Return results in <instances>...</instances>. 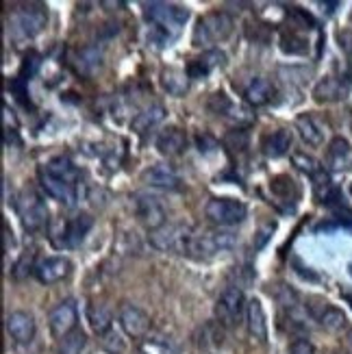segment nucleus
I'll return each mask as SVG.
<instances>
[{
	"instance_id": "obj_1",
	"label": "nucleus",
	"mask_w": 352,
	"mask_h": 354,
	"mask_svg": "<svg viewBox=\"0 0 352 354\" xmlns=\"http://www.w3.org/2000/svg\"><path fill=\"white\" fill-rule=\"evenodd\" d=\"M233 28H235V20L226 11H211L198 20V24L194 28V35H192V44L196 48L220 44L231 37Z\"/></svg>"
},
{
	"instance_id": "obj_2",
	"label": "nucleus",
	"mask_w": 352,
	"mask_h": 354,
	"mask_svg": "<svg viewBox=\"0 0 352 354\" xmlns=\"http://www.w3.org/2000/svg\"><path fill=\"white\" fill-rule=\"evenodd\" d=\"M237 245V235L233 230H211L203 235H192L187 241L185 254L192 259H209L218 252L231 250Z\"/></svg>"
},
{
	"instance_id": "obj_3",
	"label": "nucleus",
	"mask_w": 352,
	"mask_h": 354,
	"mask_svg": "<svg viewBox=\"0 0 352 354\" xmlns=\"http://www.w3.org/2000/svg\"><path fill=\"white\" fill-rule=\"evenodd\" d=\"M46 22H48V13L44 7H22L11 13L9 35L13 41H28L41 33Z\"/></svg>"
},
{
	"instance_id": "obj_4",
	"label": "nucleus",
	"mask_w": 352,
	"mask_h": 354,
	"mask_svg": "<svg viewBox=\"0 0 352 354\" xmlns=\"http://www.w3.org/2000/svg\"><path fill=\"white\" fill-rule=\"evenodd\" d=\"M144 18L155 26L161 28L165 33H174L183 24L187 22L189 11L187 7L172 5V3H146L144 5Z\"/></svg>"
},
{
	"instance_id": "obj_5",
	"label": "nucleus",
	"mask_w": 352,
	"mask_h": 354,
	"mask_svg": "<svg viewBox=\"0 0 352 354\" xmlns=\"http://www.w3.org/2000/svg\"><path fill=\"white\" fill-rule=\"evenodd\" d=\"M15 209H18L22 226L28 230V233H37V230H41L46 226V222H48V209H46L44 198L33 189H24L18 196Z\"/></svg>"
},
{
	"instance_id": "obj_6",
	"label": "nucleus",
	"mask_w": 352,
	"mask_h": 354,
	"mask_svg": "<svg viewBox=\"0 0 352 354\" xmlns=\"http://www.w3.org/2000/svg\"><path fill=\"white\" fill-rule=\"evenodd\" d=\"M192 228L185 224H163L161 228L152 230L148 235L150 245L157 248L161 252H178V254H185L187 248V241L192 237Z\"/></svg>"
},
{
	"instance_id": "obj_7",
	"label": "nucleus",
	"mask_w": 352,
	"mask_h": 354,
	"mask_svg": "<svg viewBox=\"0 0 352 354\" xmlns=\"http://www.w3.org/2000/svg\"><path fill=\"white\" fill-rule=\"evenodd\" d=\"M205 215L218 226H235L246 220L248 209L235 198H211L205 207Z\"/></svg>"
},
{
	"instance_id": "obj_8",
	"label": "nucleus",
	"mask_w": 352,
	"mask_h": 354,
	"mask_svg": "<svg viewBox=\"0 0 352 354\" xmlns=\"http://www.w3.org/2000/svg\"><path fill=\"white\" fill-rule=\"evenodd\" d=\"M246 298H243V291L235 285L226 287L222 291V296L216 302V317L222 326H235L241 313H246Z\"/></svg>"
},
{
	"instance_id": "obj_9",
	"label": "nucleus",
	"mask_w": 352,
	"mask_h": 354,
	"mask_svg": "<svg viewBox=\"0 0 352 354\" xmlns=\"http://www.w3.org/2000/svg\"><path fill=\"white\" fill-rule=\"evenodd\" d=\"M133 209H135L137 220H140L150 233L165 224V209L161 207L157 198H152L148 194H137L133 198Z\"/></svg>"
},
{
	"instance_id": "obj_10",
	"label": "nucleus",
	"mask_w": 352,
	"mask_h": 354,
	"mask_svg": "<svg viewBox=\"0 0 352 354\" xmlns=\"http://www.w3.org/2000/svg\"><path fill=\"white\" fill-rule=\"evenodd\" d=\"M76 322H79V309H76L74 300H64L61 304H57L48 317L50 333L59 337V339H64L66 335L76 330Z\"/></svg>"
},
{
	"instance_id": "obj_11",
	"label": "nucleus",
	"mask_w": 352,
	"mask_h": 354,
	"mask_svg": "<svg viewBox=\"0 0 352 354\" xmlns=\"http://www.w3.org/2000/svg\"><path fill=\"white\" fill-rule=\"evenodd\" d=\"M91 226H94V218H91V215H87V213L76 215V218L68 220L66 226L61 228V233L55 239V243L59 248H76V245H81V241L91 230Z\"/></svg>"
},
{
	"instance_id": "obj_12",
	"label": "nucleus",
	"mask_w": 352,
	"mask_h": 354,
	"mask_svg": "<svg viewBox=\"0 0 352 354\" xmlns=\"http://www.w3.org/2000/svg\"><path fill=\"white\" fill-rule=\"evenodd\" d=\"M5 326L9 337L20 346H26L35 339V333H37V324H35V317L26 313V311H13L7 315L5 319Z\"/></svg>"
},
{
	"instance_id": "obj_13",
	"label": "nucleus",
	"mask_w": 352,
	"mask_h": 354,
	"mask_svg": "<svg viewBox=\"0 0 352 354\" xmlns=\"http://www.w3.org/2000/svg\"><path fill=\"white\" fill-rule=\"evenodd\" d=\"M120 326L133 339H142L150 330V317L144 309L135 304H124L120 309Z\"/></svg>"
},
{
	"instance_id": "obj_14",
	"label": "nucleus",
	"mask_w": 352,
	"mask_h": 354,
	"mask_svg": "<svg viewBox=\"0 0 352 354\" xmlns=\"http://www.w3.org/2000/svg\"><path fill=\"white\" fill-rule=\"evenodd\" d=\"M70 272H72V263L68 257H46L35 268L37 281L44 285H55L59 281H64L70 276Z\"/></svg>"
},
{
	"instance_id": "obj_15",
	"label": "nucleus",
	"mask_w": 352,
	"mask_h": 354,
	"mask_svg": "<svg viewBox=\"0 0 352 354\" xmlns=\"http://www.w3.org/2000/svg\"><path fill=\"white\" fill-rule=\"evenodd\" d=\"M39 183H41V187L44 192L48 194L50 198L59 200V203H64L66 207H74L76 203V185H70L66 180H61L48 172H44L39 170Z\"/></svg>"
},
{
	"instance_id": "obj_16",
	"label": "nucleus",
	"mask_w": 352,
	"mask_h": 354,
	"mask_svg": "<svg viewBox=\"0 0 352 354\" xmlns=\"http://www.w3.org/2000/svg\"><path fill=\"white\" fill-rule=\"evenodd\" d=\"M144 183H148L150 187H159V189H178L180 187V178L176 174V170L172 165L167 163H157V165H150L148 170L142 174Z\"/></svg>"
},
{
	"instance_id": "obj_17",
	"label": "nucleus",
	"mask_w": 352,
	"mask_h": 354,
	"mask_svg": "<svg viewBox=\"0 0 352 354\" xmlns=\"http://www.w3.org/2000/svg\"><path fill=\"white\" fill-rule=\"evenodd\" d=\"M309 313L331 333H337V330L346 328V322H348L346 313L342 309H337V306H331L328 302L317 300V304H309Z\"/></svg>"
},
{
	"instance_id": "obj_18",
	"label": "nucleus",
	"mask_w": 352,
	"mask_h": 354,
	"mask_svg": "<svg viewBox=\"0 0 352 354\" xmlns=\"http://www.w3.org/2000/svg\"><path fill=\"white\" fill-rule=\"evenodd\" d=\"M155 146L163 157H178L187 146V135L178 127H167L157 135Z\"/></svg>"
},
{
	"instance_id": "obj_19",
	"label": "nucleus",
	"mask_w": 352,
	"mask_h": 354,
	"mask_svg": "<svg viewBox=\"0 0 352 354\" xmlns=\"http://www.w3.org/2000/svg\"><path fill=\"white\" fill-rule=\"evenodd\" d=\"M294 137L287 129H277V131H270L263 135L261 140V152L268 159H279L283 155H287L289 148H292Z\"/></svg>"
},
{
	"instance_id": "obj_20",
	"label": "nucleus",
	"mask_w": 352,
	"mask_h": 354,
	"mask_svg": "<svg viewBox=\"0 0 352 354\" xmlns=\"http://www.w3.org/2000/svg\"><path fill=\"white\" fill-rule=\"evenodd\" d=\"M246 326L252 339H257L259 344L268 342V319H266V311L263 304L259 302L257 298H252L246 304Z\"/></svg>"
},
{
	"instance_id": "obj_21",
	"label": "nucleus",
	"mask_w": 352,
	"mask_h": 354,
	"mask_svg": "<svg viewBox=\"0 0 352 354\" xmlns=\"http://www.w3.org/2000/svg\"><path fill=\"white\" fill-rule=\"evenodd\" d=\"M348 96V83L337 76H326L313 87V98L317 102H340Z\"/></svg>"
},
{
	"instance_id": "obj_22",
	"label": "nucleus",
	"mask_w": 352,
	"mask_h": 354,
	"mask_svg": "<svg viewBox=\"0 0 352 354\" xmlns=\"http://www.w3.org/2000/svg\"><path fill=\"white\" fill-rule=\"evenodd\" d=\"M165 118V106L155 102V104H150L146 106V109H142L140 113H137L131 122V127L137 135H146L150 133L152 129H157L161 122Z\"/></svg>"
},
{
	"instance_id": "obj_23",
	"label": "nucleus",
	"mask_w": 352,
	"mask_h": 354,
	"mask_svg": "<svg viewBox=\"0 0 352 354\" xmlns=\"http://www.w3.org/2000/svg\"><path fill=\"white\" fill-rule=\"evenodd\" d=\"M296 131L302 137V142L311 148H317L324 144V131L319 127V122L309 113H302L296 118Z\"/></svg>"
},
{
	"instance_id": "obj_24",
	"label": "nucleus",
	"mask_w": 352,
	"mask_h": 354,
	"mask_svg": "<svg viewBox=\"0 0 352 354\" xmlns=\"http://www.w3.org/2000/svg\"><path fill=\"white\" fill-rule=\"evenodd\" d=\"M224 61H226L224 53H220V50H207L203 57L194 59L192 64H189V68H187L189 79H205V76L211 74L216 68L224 66Z\"/></svg>"
},
{
	"instance_id": "obj_25",
	"label": "nucleus",
	"mask_w": 352,
	"mask_h": 354,
	"mask_svg": "<svg viewBox=\"0 0 352 354\" xmlns=\"http://www.w3.org/2000/svg\"><path fill=\"white\" fill-rule=\"evenodd\" d=\"M161 87L170 96H176V98L185 96L189 91V74L176 68H167L161 72Z\"/></svg>"
},
{
	"instance_id": "obj_26",
	"label": "nucleus",
	"mask_w": 352,
	"mask_h": 354,
	"mask_svg": "<svg viewBox=\"0 0 352 354\" xmlns=\"http://www.w3.org/2000/svg\"><path fill=\"white\" fill-rule=\"evenodd\" d=\"M41 170L61 178V180L70 183V185H76V180H79V176H81V172L76 170V165L68 157H55V159H50L48 163H46Z\"/></svg>"
},
{
	"instance_id": "obj_27",
	"label": "nucleus",
	"mask_w": 352,
	"mask_h": 354,
	"mask_svg": "<svg viewBox=\"0 0 352 354\" xmlns=\"http://www.w3.org/2000/svg\"><path fill=\"white\" fill-rule=\"evenodd\" d=\"M272 96H274V85L268 79H254L246 87V91H243V98H246V102L252 106L268 104L272 100Z\"/></svg>"
},
{
	"instance_id": "obj_28",
	"label": "nucleus",
	"mask_w": 352,
	"mask_h": 354,
	"mask_svg": "<svg viewBox=\"0 0 352 354\" xmlns=\"http://www.w3.org/2000/svg\"><path fill=\"white\" fill-rule=\"evenodd\" d=\"M87 319H89V326L91 330H94L96 335H104V333H109L111 330V311L106 309L104 304H89L87 306Z\"/></svg>"
},
{
	"instance_id": "obj_29",
	"label": "nucleus",
	"mask_w": 352,
	"mask_h": 354,
	"mask_svg": "<svg viewBox=\"0 0 352 354\" xmlns=\"http://www.w3.org/2000/svg\"><path fill=\"white\" fill-rule=\"evenodd\" d=\"M350 157H352L350 142L344 140V137H335L328 146V165L333 167V170H342Z\"/></svg>"
},
{
	"instance_id": "obj_30",
	"label": "nucleus",
	"mask_w": 352,
	"mask_h": 354,
	"mask_svg": "<svg viewBox=\"0 0 352 354\" xmlns=\"http://www.w3.org/2000/svg\"><path fill=\"white\" fill-rule=\"evenodd\" d=\"M102 66V48L100 46H85L79 50V70L85 74L96 72Z\"/></svg>"
},
{
	"instance_id": "obj_31",
	"label": "nucleus",
	"mask_w": 352,
	"mask_h": 354,
	"mask_svg": "<svg viewBox=\"0 0 352 354\" xmlns=\"http://www.w3.org/2000/svg\"><path fill=\"white\" fill-rule=\"evenodd\" d=\"M87 346V337L83 330H72L64 339H59V354H81Z\"/></svg>"
},
{
	"instance_id": "obj_32",
	"label": "nucleus",
	"mask_w": 352,
	"mask_h": 354,
	"mask_svg": "<svg viewBox=\"0 0 352 354\" xmlns=\"http://www.w3.org/2000/svg\"><path fill=\"white\" fill-rule=\"evenodd\" d=\"M292 163L298 167L302 174H307L311 178L322 172V165H319V161L315 157L307 155V152H302V150H296L294 152V155H292Z\"/></svg>"
},
{
	"instance_id": "obj_33",
	"label": "nucleus",
	"mask_w": 352,
	"mask_h": 354,
	"mask_svg": "<svg viewBox=\"0 0 352 354\" xmlns=\"http://www.w3.org/2000/svg\"><path fill=\"white\" fill-rule=\"evenodd\" d=\"M281 48L287 53V55H307V50H309V41L304 39V37H300V35H296V33H285L283 37H281Z\"/></svg>"
},
{
	"instance_id": "obj_34",
	"label": "nucleus",
	"mask_w": 352,
	"mask_h": 354,
	"mask_svg": "<svg viewBox=\"0 0 352 354\" xmlns=\"http://www.w3.org/2000/svg\"><path fill=\"white\" fill-rule=\"evenodd\" d=\"M207 106H209V111L211 113H216V115H228L231 113L235 106H233V102H231V98H228L224 91H216L211 98H209V102H207Z\"/></svg>"
},
{
	"instance_id": "obj_35",
	"label": "nucleus",
	"mask_w": 352,
	"mask_h": 354,
	"mask_svg": "<svg viewBox=\"0 0 352 354\" xmlns=\"http://www.w3.org/2000/svg\"><path fill=\"white\" fill-rule=\"evenodd\" d=\"M102 348L109 352V354H124L127 352V344L124 339H122V335L115 333V330H109V333H104L102 335V339H100Z\"/></svg>"
},
{
	"instance_id": "obj_36",
	"label": "nucleus",
	"mask_w": 352,
	"mask_h": 354,
	"mask_svg": "<svg viewBox=\"0 0 352 354\" xmlns=\"http://www.w3.org/2000/svg\"><path fill=\"white\" fill-rule=\"evenodd\" d=\"M226 146L231 150H246L248 148V133L246 131H231L226 135Z\"/></svg>"
},
{
	"instance_id": "obj_37",
	"label": "nucleus",
	"mask_w": 352,
	"mask_h": 354,
	"mask_svg": "<svg viewBox=\"0 0 352 354\" xmlns=\"http://www.w3.org/2000/svg\"><path fill=\"white\" fill-rule=\"evenodd\" d=\"M289 354H315V346L309 339L298 337V339H294L292 344H289Z\"/></svg>"
},
{
	"instance_id": "obj_38",
	"label": "nucleus",
	"mask_w": 352,
	"mask_h": 354,
	"mask_svg": "<svg viewBox=\"0 0 352 354\" xmlns=\"http://www.w3.org/2000/svg\"><path fill=\"white\" fill-rule=\"evenodd\" d=\"M272 189H274V194H281V196L287 198V192L296 189V185H294V180L289 178V176H277V178L272 180Z\"/></svg>"
},
{
	"instance_id": "obj_39",
	"label": "nucleus",
	"mask_w": 352,
	"mask_h": 354,
	"mask_svg": "<svg viewBox=\"0 0 352 354\" xmlns=\"http://www.w3.org/2000/svg\"><path fill=\"white\" fill-rule=\"evenodd\" d=\"M274 228H277V224H266L261 230H259L257 237H254V241H252L254 248H263V245L270 241V237H272V233H274Z\"/></svg>"
},
{
	"instance_id": "obj_40",
	"label": "nucleus",
	"mask_w": 352,
	"mask_h": 354,
	"mask_svg": "<svg viewBox=\"0 0 352 354\" xmlns=\"http://www.w3.org/2000/svg\"><path fill=\"white\" fill-rule=\"evenodd\" d=\"M337 44L342 53H346L348 57L352 55V28H342L337 33Z\"/></svg>"
},
{
	"instance_id": "obj_41",
	"label": "nucleus",
	"mask_w": 352,
	"mask_h": 354,
	"mask_svg": "<svg viewBox=\"0 0 352 354\" xmlns=\"http://www.w3.org/2000/svg\"><path fill=\"white\" fill-rule=\"evenodd\" d=\"M346 342H348V346L352 348V328H350V330L346 333Z\"/></svg>"
},
{
	"instance_id": "obj_42",
	"label": "nucleus",
	"mask_w": 352,
	"mask_h": 354,
	"mask_svg": "<svg viewBox=\"0 0 352 354\" xmlns=\"http://www.w3.org/2000/svg\"><path fill=\"white\" fill-rule=\"evenodd\" d=\"M348 192H350V196H352V183H350V187H348Z\"/></svg>"
},
{
	"instance_id": "obj_43",
	"label": "nucleus",
	"mask_w": 352,
	"mask_h": 354,
	"mask_svg": "<svg viewBox=\"0 0 352 354\" xmlns=\"http://www.w3.org/2000/svg\"><path fill=\"white\" fill-rule=\"evenodd\" d=\"M142 354H144V352H142Z\"/></svg>"
}]
</instances>
